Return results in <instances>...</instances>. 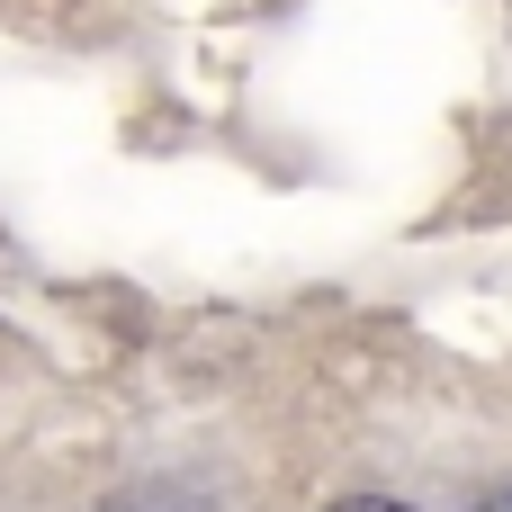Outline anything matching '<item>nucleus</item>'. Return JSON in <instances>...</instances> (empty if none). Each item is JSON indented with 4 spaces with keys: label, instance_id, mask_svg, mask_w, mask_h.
I'll return each mask as SVG.
<instances>
[{
    "label": "nucleus",
    "instance_id": "f257e3e1",
    "mask_svg": "<svg viewBox=\"0 0 512 512\" xmlns=\"http://www.w3.org/2000/svg\"><path fill=\"white\" fill-rule=\"evenodd\" d=\"M333 512H414V504H387V495H342Z\"/></svg>",
    "mask_w": 512,
    "mask_h": 512
},
{
    "label": "nucleus",
    "instance_id": "f03ea898",
    "mask_svg": "<svg viewBox=\"0 0 512 512\" xmlns=\"http://www.w3.org/2000/svg\"><path fill=\"white\" fill-rule=\"evenodd\" d=\"M468 512H512V486H504V495H477Z\"/></svg>",
    "mask_w": 512,
    "mask_h": 512
}]
</instances>
